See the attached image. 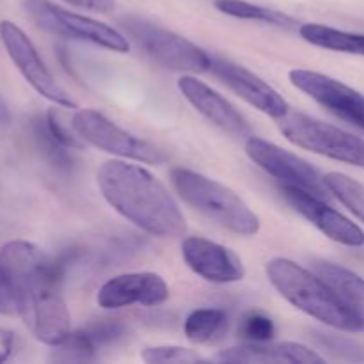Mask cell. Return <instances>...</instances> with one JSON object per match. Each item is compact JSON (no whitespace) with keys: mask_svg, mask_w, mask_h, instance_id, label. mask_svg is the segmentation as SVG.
<instances>
[{"mask_svg":"<svg viewBox=\"0 0 364 364\" xmlns=\"http://www.w3.org/2000/svg\"><path fill=\"white\" fill-rule=\"evenodd\" d=\"M0 270L20 297V315L36 340L57 347L71 334V316L59 288V267L38 245L11 240L0 247Z\"/></svg>","mask_w":364,"mask_h":364,"instance_id":"cell-1","label":"cell"},{"mask_svg":"<svg viewBox=\"0 0 364 364\" xmlns=\"http://www.w3.org/2000/svg\"><path fill=\"white\" fill-rule=\"evenodd\" d=\"M105 201L119 215L146 233L178 238L187 233V220L166 185L148 169L124 160H109L96 173Z\"/></svg>","mask_w":364,"mask_h":364,"instance_id":"cell-2","label":"cell"},{"mask_svg":"<svg viewBox=\"0 0 364 364\" xmlns=\"http://www.w3.org/2000/svg\"><path fill=\"white\" fill-rule=\"evenodd\" d=\"M265 272L272 287L297 309L318 322L347 333H361L358 322L341 306L336 295L318 277L304 267L287 258H274L267 263Z\"/></svg>","mask_w":364,"mask_h":364,"instance_id":"cell-3","label":"cell"},{"mask_svg":"<svg viewBox=\"0 0 364 364\" xmlns=\"http://www.w3.org/2000/svg\"><path fill=\"white\" fill-rule=\"evenodd\" d=\"M171 181L185 203L231 233L252 237L259 231L258 215L226 185L185 167H174Z\"/></svg>","mask_w":364,"mask_h":364,"instance_id":"cell-4","label":"cell"},{"mask_svg":"<svg viewBox=\"0 0 364 364\" xmlns=\"http://www.w3.org/2000/svg\"><path fill=\"white\" fill-rule=\"evenodd\" d=\"M279 130L291 144L364 169V139L302 112L281 117Z\"/></svg>","mask_w":364,"mask_h":364,"instance_id":"cell-5","label":"cell"},{"mask_svg":"<svg viewBox=\"0 0 364 364\" xmlns=\"http://www.w3.org/2000/svg\"><path fill=\"white\" fill-rule=\"evenodd\" d=\"M23 9L38 27L59 38L89 41L117 53H127L130 43L119 31L103 21L71 13L50 0H23Z\"/></svg>","mask_w":364,"mask_h":364,"instance_id":"cell-6","label":"cell"},{"mask_svg":"<svg viewBox=\"0 0 364 364\" xmlns=\"http://www.w3.org/2000/svg\"><path fill=\"white\" fill-rule=\"evenodd\" d=\"M123 25L137 45L166 70L178 73H203L210 70L212 57L183 36L141 18H127Z\"/></svg>","mask_w":364,"mask_h":364,"instance_id":"cell-7","label":"cell"},{"mask_svg":"<svg viewBox=\"0 0 364 364\" xmlns=\"http://www.w3.org/2000/svg\"><path fill=\"white\" fill-rule=\"evenodd\" d=\"M71 128L82 141L110 155L130 159L135 162L160 166L167 162L162 149L151 142L130 134L95 109H80L71 117Z\"/></svg>","mask_w":364,"mask_h":364,"instance_id":"cell-8","label":"cell"},{"mask_svg":"<svg viewBox=\"0 0 364 364\" xmlns=\"http://www.w3.org/2000/svg\"><path fill=\"white\" fill-rule=\"evenodd\" d=\"M245 153L256 166L262 167L265 173L279 180L283 185L302 188L320 199H329L331 191L322 174L295 153L287 151L274 142L259 137L247 139Z\"/></svg>","mask_w":364,"mask_h":364,"instance_id":"cell-9","label":"cell"},{"mask_svg":"<svg viewBox=\"0 0 364 364\" xmlns=\"http://www.w3.org/2000/svg\"><path fill=\"white\" fill-rule=\"evenodd\" d=\"M0 39L7 50V55L20 70L25 80L43 96L55 105L66 107V109H78L77 103L70 98L66 91L60 87L45 66L43 59L39 57L38 50L32 45L28 36L9 20L0 21Z\"/></svg>","mask_w":364,"mask_h":364,"instance_id":"cell-10","label":"cell"},{"mask_svg":"<svg viewBox=\"0 0 364 364\" xmlns=\"http://www.w3.org/2000/svg\"><path fill=\"white\" fill-rule=\"evenodd\" d=\"M290 82L334 116L364 130V96L350 85L309 70H291Z\"/></svg>","mask_w":364,"mask_h":364,"instance_id":"cell-11","label":"cell"},{"mask_svg":"<svg viewBox=\"0 0 364 364\" xmlns=\"http://www.w3.org/2000/svg\"><path fill=\"white\" fill-rule=\"evenodd\" d=\"M210 70L231 91L237 92L249 105L258 109L259 112L267 114L269 117L281 119V117H284L290 112V105H288L287 100L269 82H265L262 77L249 71L247 68L231 63V60L220 59V57H212Z\"/></svg>","mask_w":364,"mask_h":364,"instance_id":"cell-12","label":"cell"},{"mask_svg":"<svg viewBox=\"0 0 364 364\" xmlns=\"http://www.w3.org/2000/svg\"><path fill=\"white\" fill-rule=\"evenodd\" d=\"M283 196L287 201L309 220L313 226L318 228L326 237L348 247H363L364 231L355 223L334 210L327 199H320L302 188L283 185Z\"/></svg>","mask_w":364,"mask_h":364,"instance_id":"cell-13","label":"cell"},{"mask_svg":"<svg viewBox=\"0 0 364 364\" xmlns=\"http://www.w3.org/2000/svg\"><path fill=\"white\" fill-rule=\"evenodd\" d=\"M181 255L188 269L208 283H237L245 276L240 258L231 249L217 242L201 237H188L181 242Z\"/></svg>","mask_w":364,"mask_h":364,"instance_id":"cell-14","label":"cell"},{"mask_svg":"<svg viewBox=\"0 0 364 364\" xmlns=\"http://www.w3.org/2000/svg\"><path fill=\"white\" fill-rule=\"evenodd\" d=\"M169 299V287L155 272H132L112 277L100 288L96 302L105 309L128 306H160Z\"/></svg>","mask_w":364,"mask_h":364,"instance_id":"cell-15","label":"cell"},{"mask_svg":"<svg viewBox=\"0 0 364 364\" xmlns=\"http://www.w3.org/2000/svg\"><path fill=\"white\" fill-rule=\"evenodd\" d=\"M178 89L199 114H203L210 123L219 127L220 130L237 135V137L249 135L251 127H249L247 119L235 109V105H231L223 95H219L205 82L198 80L191 75H183L178 80Z\"/></svg>","mask_w":364,"mask_h":364,"instance_id":"cell-16","label":"cell"},{"mask_svg":"<svg viewBox=\"0 0 364 364\" xmlns=\"http://www.w3.org/2000/svg\"><path fill=\"white\" fill-rule=\"evenodd\" d=\"M219 363H245V364H320L326 359L316 354L311 348L301 343H245L240 347H231L220 350L213 358Z\"/></svg>","mask_w":364,"mask_h":364,"instance_id":"cell-17","label":"cell"},{"mask_svg":"<svg viewBox=\"0 0 364 364\" xmlns=\"http://www.w3.org/2000/svg\"><path fill=\"white\" fill-rule=\"evenodd\" d=\"M315 274L333 290L338 301L358 322L361 333L364 331V279L352 270L336 263L318 259L313 265Z\"/></svg>","mask_w":364,"mask_h":364,"instance_id":"cell-18","label":"cell"},{"mask_svg":"<svg viewBox=\"0 0 364 364\" xmlns=\"http://www.w3.org/2000/svg\"><path fill=\"white\" fill-rule=\"evenodd\" d=\"M299 34L304 41L320 48L333 50V52L352 53L364 57V36L354 32L338 31L320 23H304L299 27Z\"/></svg>","mask_w":364,"mask_h":364,"instance_id":"cell-19","label":"cell"},{"mask_svg":"<svg viewBox=\"0 0 364 364\" xmlns=\"http://www.w3.org/2000/svg\"><path fill=\"white\" fill-rule=\"evenodd\" d=\"M228 326V315L223 309L203 308L196 309L185 320V336L196 345L210 343L224 333Z\"/></svg>","mask_w":364,"mask_h":364,"instance_id":"cell-20","label":"cell"},{"mask_svg":"<svg viewBox=\"0 0 364 364\" xmlns=\"http://www.w3.org/2000/svg\"><path fill=\"white\" fill-rule=\"evenodd\" d=\"M215 7L220 13L228 14V16L240 18V20L263 21V23L276 25V27L283 28H291L297 23L288 14L279 13L276 9H269V7L256 6V4L245 2V0H215Z\"/></svg>","mask_w":364,"mask_h":364,"instance_id":"cell-21","label":"cell"},{"mask_svg":"<svg viewBox=\"0 0 364 364\" xmlns=\"http://www.w3.org/2000/svg\"><path fill=\"white\" fill-rule=\"evenodd\" d=\"M331 194L336 196L359 220L364 223V185L343 173H327L323 176Z\"/></svg>","mask_w":364,"mask_h":364,"instance_id":"cell-22","label":"cell"},{"mask_svg":"<svg viewBox=\"0 0 364 364\" xmlns=\"http://www.w3.org/2000/svg\"><path fill=\"white\" fill-rule=\"evenodd\" d=\"M98 345L91 340L87 331L71 333L60 345L53 347V359L63 363H85L95 358Z\"/></svg>","mask_w":364,"mask_h":364,"instance_id":"cell-23","label":"cell"},{"mask_svg":"<svg viewBox=\"0 0 364 364\" xmlns=\"http://www.w3.org/2000/svg\"><path fill=\"white\" fill-rule=\"evenodd\" d=\"M311 338L320 348L329 352L333 358L347 359V361H364V347L358 341L333 333H323V331H311Z\"/></svg>","mask_w":364,"mask_h":364,"instance_id":"cell-24","label":"cell"},{"mask_svg":"<svg viewBox=\"0 0 364 364\" xmlns=\"http://www.w3.org/2000/svg\"><path fill=\"white\" fill-rule=\"evenodd\" d=\"M34 134L36 139H38L39 146H41L43 153L55 164L57 167H63V169H68L71 166V156L68 153V149L64 144H60L52 134H50L48 127H46V119H36L34 123Z\"/></svg>","mask_w":364,"mask_h":364,"instance_id":"cell-25","label":"cell"},{"mask_svg":"<svg viewBox=\"0 0 364 364\" xmlns=\"http://www.w3.org/2000/svg\"><path fill=\"white\" fill-rule=\"evenodd\" d=\"M142 359L149 364H164V363H181V364H191V363H205L206 359L199 355L198 352L192 348L185 347H151L144 348L142 352Z\"/></svg>","mask_w":364,"mask_h":364,"instance_id":"cell-26","label":"cell"},{"mask_svg":"<svg viewBox=\"0 0 364 364\" xmlns=\"http://www.w3.org/2000/svg\"><path fill=\"white\" fill-rule=\"evenodd\" d=\"M240 334L249 343H267L276 336V326L262 313H249L242 320Z\"/></svg>","mask_w":364,"mask_h":364,"instance_id":"cell-27","label":"cell"},{"mask_svg":"<svg viewBox=\"0 0 364 364\" xmlns=\"http://www.w3.org/2000/svg\"><path fill=\"white\" fill-rule=\"evenodd\" d=\"M0 315H20V297L6 274L0 270Z\"/></svg>","mask_w":364,"mask_h":364,"instance_id":"cell-28","label":"cell"},{"mask_svg":"<svg viewBox=\"0 0 364 364\" xmlns=\"http://www.w3.org/2000/svg\"><path fill=\"white\" fill-rule=\"evenodd\" d=\"M85 331H87V334L96 345H102L119 338L123 334L124 327L117 320H102V322L95 323V326H91Z\"/></svg>","mask_w":364,"mask_h":364,"instance_id":"cell-29","label":"cell"},{"mask_svg":"<svg viewBox=\"0 0 364 364\" xmlns=\"http://www.w3.org/2000/svg\"><path fill=\"white\" fill-rule=\"evenodd\" d=\"M46 127H48L50 134H52L60 144H64L70 149L80 148V142L77 141V137H73V135L66 130V127H64L63 121H60V114L57 112L55 109H50L48 114H46Z\"/></svg>","mask_w":364,"mask_h":364,"instance_id":"cell-30","label":"cell"},{"mask_svg":"<svg viewBox=\"0 0 364 364\" xmlns=\"http://www.w3.org/2000/svg\"><path fill=\"white\" fill-rule=\"evenodd\" d=\"M64 2L95 13H110L114 9V0H64Z\"/></svg>","mask_w":364,"mask_h":364,"instance_id":"cell-31","label":"cell"},{"mask_svg":"<svg viewBox=\"0 0 364 364\" xmlns=\"http://www.w3.org/2000/svg\"><path fill=\"white\" fill-rule=\"evenodd\" d=\"M13 334L9 331H0V363L9 359L11 350H13Z\"/></svg>","mask_w":364,"mask_h":364,"instance_id":"cell-32","label":"cell"},{"mask_svg":"<svg viewBox=\"0 0 364 364\" xmlns=\"http://www.w3.org/2000/svg\"><path fill=\"white\" fill-rule=\"evenodd\" d=\"M9 121H11L9 110H7V105L4 103V100L0 98V127H6V124H9Z\"/></svg>","mask_w":364,"mask_h":364,"instance_id":"cell-33","label":"cell"}]
</instances>
